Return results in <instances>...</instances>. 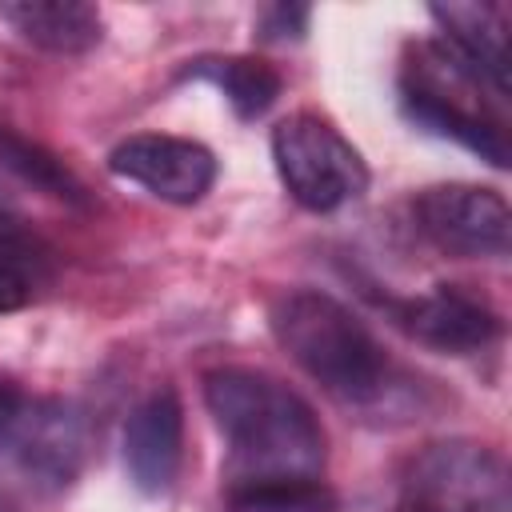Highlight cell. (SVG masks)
Returning <instances> with one entry per match:
<instances>
[{
	"mask_svg": "<svg viewBox=\"0 0 512 512\" xmlns=\"http://www.w3.org/2000/svg\"><path fill=\"white\" fill-rule=\"evenodd\" d=\"M204 404L228 444L232 480L324 472V428L288 384L252 368H216L204 376Z\"/></svg>",
	"mask_w": 512,
	"mask_h": 512,
	"instance_id": "6da1fadb",
	"label": "cell"
},
{
	"mask_svg": "<svg viewBox=\"0 0 512 512\" xmlns=\"http://www.w3.org/2000/svg\"><path fill=\"white\" fill-rule=\"evenodd\" d=\"M280 348L340 404H380L392 388V364L380 340L328 292L296 288L272 304Z\"/></svg>",
	"mask_w": 512,
	"mask_h": 512,
	"instance_id": "7a4b0ae2",
	"label": "cell"
},
{
	"mask_svg": "<svg viewBox=\"0 0 512 512\" xmlns=\"http://www.w3.org/2000/svg\"><path fill=\"white\" fill-rule=\"evenodd\" d=\"M272 160L288 196L308 212H336L368 188L364 156L312 112H296L272 128Z\"/></svg>",
	"mask_w": 512,
	"mask_h": 512,
	"instance_id": "3957f363",
	"label": "cell"
},
{
	"mask_svg": "<svg viewBox=\"0 0 512 512\" xmlns=\"http://www.w3.org/2000/svg\"><path fill=\"white\" fill-rule=\"evenodd\" d=\"M408 500L416 512H508L512 488L504 460L476 440L428 444L408 464Z\"/></svg>",
	"mask_w": 512,
	"mask_h": 512,
	"instance_id": "277c9868",
	"label": "cell"
},
{
	"mask_svg": "<svg viewBox=\"0 0 512 512\" xmlns=\"http://www.w3.org/2000/svg\"><path fill=\"white\" fill-rule=\"evenodd\" d=\"M420 232L448 256L488 260L504 256L512 240V212L496 188L480 184H436L416 196Z\"/></svg>",
	"mask_w": 512,
	"mask_h": 512,
	"instance_id": "5b68a950",
	"label": "cell"
},
{
	"mask_svg": "<svg viewBox=\"0 0 512 512\" xmlns=\"http://www.w3.org/2000/svg\"><path fill=\"white\" fill-rule=\"evenodd\" d=\"M84 448H88L84 416L72 404L28 396L0 452L28 476V484H36L40 492H60L80 476Z\"/></svg>",
	"mask_w": 512,
	"mask_h": 512,
	"instance_id": "8992f818",
	"label": "cell"
},
{
	"mask_svg": "<svg viewBox=\"0 0 512 512\" xmlns=\"http://www.w3.org/2000/svg\"><path fill=\"white\" fill-rule=\"evenodd\" d=\"M108 168L164 204H196L216 184V156L184 136H128L108 152Z\"/></svg>",
	"mask_w": 512,
	"mask_h": 512,
	"instance_id": "52a82bcc",
	"label": "cell"
},
{
	"mask_svg": "<svg viewBox=\"0 0 512 512\" xmlns=\"http://www.w3.org/2000/svg\"><path fill=\"white\" fill-rule=\"evenodd\" d=\"M184 460V404L176 388L148 392L124 424V468L144 496H160L176 484Z\"/></svg>",
	"mask_w": 512,
	"mask_h": 512,
	"instance_id": "ba28073f",
	"label": "cell"
},
{
	"mask_svg": "<svg viewBox=\"0 0 512 512\" xmlns=\"http://www.w3.org/2000/svg\"><path fill=\"white\" fill-rule=\"evenodd\" d=\"M392 312H396V324L412 340H420L424 348L448 352V356L480 352L500 336V316L484 300H476L452 284H440L428 296L404 300Z\"/></svg>",
	"mask_w": 512,
	"mask_h": 512,
	"instance_id": "9c48e42d",
	"label": "cell"
},
{
	"mask_svg": "<svg viewBox=\"0 0 512 512\" xmlns=\"http://www.w3.org/2000/svg\"><path fill=\"white\" fill-rule=\"evenodd\" d=\"M440 24V56L472 84L508 92V20L500 4H432Z\"/></svg>",
	"mask_w": 512,
	"mask_h": 512,
	"instance_id": "30bf717a",
	"label": "cell"
},
{
	"mask_svg": "<svg viewBox=\"0 0 512 512\" xmlns=\"http://www.w3.org/2000/svg\"><path fill=\"white\" fill-rule=\"evenodd\" d=\"M0 20L28 44L60 56H76L100 44L104 20L80 0H12L0 4Z\"/></svg>",
	"mask_w": 512,
	"mask_h": 512,
	"instance_id": "8fae6325",
	"label": "cell"
},
{
	"mask_svg": "<svg viewBox=\"0 0 512 512\" xmlns=\"http://www.w3.org/2000/svg\"><path fill=\"white\" fill-rule=\"evenodd\" d=\"M404 112L408 120H416L420 128L448 136L464 148H472L480 160H488L492 168H508V140L496 124H488L484 116L460 108L456 100H448L444 92L428 88V84H408L404 88Z\"/></svg>",
	"mask_w": 512,
	"mask_h": 512,
	"instance_id": "7c38bea8",
	"label": "cell"
},
{
	"mask_svg": "<svg viewBox=\"0 0 512 512\" xmlns=\"http://www.w3.org/2000/svg\"><path fill=\"white\" fill-rule=\"evenodd\" d=\"M184 76H200L216 84L240 120L264 116L280 96V72L260 56H204L192 60Z\"/></svg>",
	"mask_w": 512,
	"mask_h": 512,
	"instance_id": "4fadbf2b",
	"label": "cell"
},
{
	"mask_svg": "<svg viewBox=\"0 0 512 512\" xmlns=\"http://www.w3.org/2000/svg\"><path fill=\"white\" fill-rule=\"evenodd\" d=\"M228 512H336L340 496L320 476L232 480L224 492Z\"/></svg>",
	"mask_w": 512,
	"mask_h": 512,
	"instance_id": "5bb4252c",
	"label": "cell"
},
{
	"mask_svg": "<svg viewBox=\"0 0 512 512\" xmlns=\"http://www.w3.org/2000/svg\"><path fill=\"white\" fill-rule=\"evenodd\" d=\"M0 164H4L8 172H16L20 180H28L32 188L56 196V200H72V204L84 200L80 180H76L52 152H44L40 144L24 140V136L12 132L8 124H0Z\"/></svg>",
	"mask_w": 512,
	"mask_h": 512,
	"instance_id": "9a60e30c",
	"label": "cell"
},
{
	"mask_svg": "<svg viewBox=\"0 0 512 512\" xmlns=\"http://www.w3.org/2000/svg\"><path fill=\"white\" fill-rule=\"evenodd\" d=\"M32 300V272L20 236H0V312H16Z\"/></svg>",
	"mask_w": 512,
	"mask_h": 512,
	"instance_id": "2e32d148",
	"label": "cell"
},
{
	"mask_svg": "<svg viewBox=\"0 0 512 512\" xmlns=\"http://www.w3.org/2000/svg\"><path fill=\"white\" fill-rule=\"evenodd\" d=\"M312 12L304 4H272L260 12V36L264 40H300L308 32Z\"/></svg>",
	"mask_w": 512,
	"mask_h": 512,
	"instance_id": "e0dca14e",
	"label": "cell"
},
{
	"mask_svg": "<svg viewBox=\"0 0 512 512\" xmlns=\"http://www.w3.org/2000/svg\"><path fill=\"white\" fill-rule=\"evenodd\" d=\"M24 404H28V396L16 388V384H8V380H0V448H4V440H8V432L16 428V420H20V412H24Z\"/></svg>",
	"mask_w": 512,
	"mask_h": 512,
	"instance_id": "ac0fdd59",
	"label": "cell"
},
{
	"mask_svg": "<svg viewBox=\"0 0 512 512\" xmlns=\"http://www.w3.org/2000/svg\"><path fill=\"white\" fill-rule=\"evenodd\" d=\"M0 236H16V228H12V220L0 212Z\"/></svg>",
	"mask_w": 512,
	"mask_h": 512,
	"instance_id": "d6986e66",
	"label": "cell"
},
{
	"mask_svg": "<svg viewBox=\"0 0 512 512\" xmlns=\"http://www.w3.org/2000/svg\"><path fill=\"white\" fill-rule=\"evenodd\" d=\"M0 512H8V508H4V504H0Z\"/></svg>",
	"mask_w": 512,
	"mask_h": 512,
	"instance_id": "ffe728a7",
	"label": "cell"
}]
</instances>
